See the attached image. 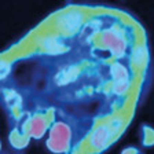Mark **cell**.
<instances>
[{"label": "cell", "instance_id": "obj_1", "mask_svg": "<svg viewBox=\"0 0 154 154\" xmlns=\"http://www.w3.org/2000/svg\"><path fill=\"white\" fill-rule=\"evenodd\" d=\"M110 139V131L107 127H100L95 131V134L92 135V139H91V144H92L95 149H102L103 146L107 144Z\"/></svg>", "mask_w": 154, "mask_h": 154}, {"label": "cell", "instance_id": "obj_2", "mask_svg": "<svg viewBox=\"0 0 154 154\" xmlns=\"http://www.w3.org/2000/svg\"><path fill=\"white\" fill-rule=\"evenodd\" d=\"M80 21H81V15L79 13H70L67 14V15H65L63 18H62L61 23H62V28L65 29V30H67V32H73V30H76L77 26L80 25Z\"/></svg>", "mask_w": 154, "mask_h": 154}, {"label": "cell", "instance_id": "obj_3", "mask_svg": "<svg viewBox=\"0 0 154 154\" xmlns=\"http://www.w3.org/2000/svg\"><path fill=\"white\" fill-rule=\"evenodd\" d=\"M8 70H10L8 63H6V62H2V61H0V79H3V77L6 76L7 73H8Z\"/></svg>", "mask_w": 154, "mask_h": 154}]
</instances>
